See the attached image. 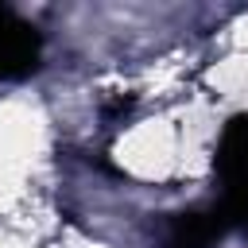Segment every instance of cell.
Returning a JSON list of instances; mask_svg holds the SVG:
<instances>
[{"label":"cell","instance_id":"cell-1","mask_svg":"<svg viewBox=\"0 0 248 248\" xmlns=\"http://www.w3.org/2000/svg\"><path fill=\"white\" fill-rule=\"evenodd\" d=\"M39 58V35L31 23H23L16 12L0 8V78H19L35 70Z\"/></svg>","mask_w":248,"mask_h":248}]
</instances>
